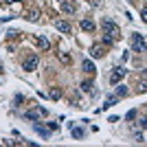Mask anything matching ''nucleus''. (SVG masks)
Returning a JSON list of instances; mask_svg holds the SVG:
<instances>
[{
	"mask_svg": "<svg viewBox=\"0 0 147 147\" xmlns=\"http://www.w3.org/2000/svg\"><path fill=\"white\" fill-rule=\"evenodd\" d=\"M59 2H61V0H59Z\"/></svg>",
	"mask_w": 147,
	"mask_h": 147,
	"instance_id": "c85d7f7f",
	"label": "nucleus"
},
{
	"mask_svg": "<svg viewBox=\"0 0 147 147\" xmlns=\"http://www.w3.org/2000/svg\"><path fill=\"white\" fill-rule=\"evenodd\" d=\"M33 129H35V132L42 136V138H49V136H51V129H49V127H44L42 123H35V125H33Z\"/></svg>",
	"mask_w": 147,
	"mask_h": 147,
	"instance_id": "423d86ee",
	"label": "nucleus"
},
{
	"mask_svg": "<svg viewBox=\"0 0 147 147\" xmlns=\"http://www.w3.org/2000/svg\"><path fill=\"white\" fill-rule=\"evenodd\" d=\"M138 92H147V81H145V79L138 84Z\"/></svg>",
	"mask_w": 147,
	"mask_h": 147,
	"instance_id": "412c9836",
	"label": "nucleus"
},
{
	"mask_svg": "<svg viewBox=\"0 0 147 147\" xmlns=\"http://www.w3.org/2000/svg\"><path fill=\"white\" fill-rule=\"evenodd\" d=\"M81 68H84V70H86L88 75H92V73H94V64H92L90 59H84V61H81Z\"/></svg>",
	"mask_w": 147,
	"mask_h": 147,
	"instance_id": "f8f14e48",
	"label": "nucleus"
},
{
	"mask_svg": "<svg viewBox=\"0 0 147 147\" xmlns=\"http://www.w3.org/2000/svg\"><path fill=\"white\" fill-rule=\"evenodd\" d=\"M0 73H2V66H0Z\"/></svg>",
	"mask_w": 147,
	"mask_h": 147,
	"instance_id": "cd10ccee",
	"label": "nucleus"
},
{
	"mask_svg": "<svg viewBox=\"0 0 147 147\" xmlns=\"http://www.w3.org/2000/svg\"><path fill=\"white\" fill-rule=\"evenodd\" d=\"M141 127H143V129H147V117H145V119H141Z\"/></svg>",
	"mask_w": 147,
	"mask_h": 147,
	"instance_id": "393cba45",
	"label": "nucleus"
},
{
	"mask_svg": "<svg viewBox=\"0 0 147 147\" xmlns=\"http://www.w3.org/2000/svg\"><path fill=\"white\" fill-rule=\"evenodd\" d=\"M81 90H86V92H97V90H94V84H92L90 79H86L84 84H81Z\"/></svg>",
	"mask_w": 147,
	"mask_h": 147,
	"instance_id": "4468645a",
	"label": "nucleus"
},
{
	"mask_svg": "<svg viewBox=\"0 0 147 147\" xmlns=\"http://www.w3.org/2000/svg\"><path fill=\"white\" fill-rule=\"evenodd\" d=\"M143 73H145V77H147V68H145V70H143Z\"/></svg>",
	"mask_w": 147,
	"mask_h": 147,
	"instance_id": "bb28decb",
	"label": "nucleus"
},
{
	"mask_svg": "<svg viewBox=\"0 0 147 147\" xmlns=\"http://www.w3.org/2000/svg\"><path fill=\"white\" fill-rule=\"evenodd\" d=\"M90 55H92V57H103V55H105L103 46H101V44H94V46L90 49Z\"/></svg>",
	"mask_w": 147,
	"mask_h": 147,
	"instance_id": "6e6552de",
	"label": "nucleus"
},
{
	"mask_svg": "<svg viewBox=\"0 0 147 147\" xmlns=\"http://www.w3.org/2000/svg\"><path fill=\"white\" fill-rule=\"evenodd\" d=\"M57 57H59V61H61V64H66V66H70V61H73L66 51H57Z\"/></svg>",
	"mask_w": 147,
	"mask_h": 147,
	"instance_id": "1a4fd4ad",
	"label": "nucleus"
},
{
	"mask_svg": "<svg viewBox=\"0 0 147 147\" xmlns=\"http://www.w3.org/2000/svg\"><path fill=\"white\" fill-rule=\"evenodd\" d=\"M141 16H143V20L147 22V7H145V9H141Z\"/></svg>",
	"mask_w": 147,
	"mask_h": 147,
	"instance_id": "b1692460",
	"label": "nucleus"
},
{
	"mask_svg": "<svg viewBox=\"0 0 147 147\" xmlns=\"http://www.w3.org/2000/svg\"><path fill=\"white\" fill-rule=\"evenodd\" d=\"M57 127H59V125H57V123H49V129H51V132H55Z\"/></svg>",
	"mask_w": 147,
	"mask_h": 147,
	"instance_id": "5701e85b",
	"label": "nucleus"
},
{
	"mask_svg": "<svg viewBox=\"0 0 147 147\" xmlns=\"http://www.w3.org/2000/svg\"><path fill=\"white\" fill-rule=\"evenodd\" d=\"M51 97L53 99H61V90L59 88H51Z\"/></svg>",
	"mask_w": 147,
	"mask_h": 147,
	"instance_id": "6ab92c4d",
	"label": "nucleus"
},
{
	"mask_svg": "<svg viewBox=\"0 0 147 147\" xmlns=\"http://www.w3.org/2000/svg\"><path fill=\"white\" fill-rule=\"evenodd\" d=\"M134 141L136 143H145V136H143L141 132H136V134H134Z\"/></svg>",
	"mask_w": 147,
	"mask_h": 147,
	"instance_id": "aec40b11",
	"label": "nucleus"
},
{
	"mask_svg": "<svg viewBox=\"0 0 147 147\" xmlns=\"http://www.w3.org/2000/svg\"><path fill=\"white\" fill-rule=\"evenodd\" d=\"M125 75H127V68L117 66V68H114V70L110 73V84H112V86H117V84L123 79V77H125Z\"/></svg>",
	"mask_w": 147,
	"mask_h": 147,
	"instance_id": "7ed1b4c3",
	"label": "nucleus"
},
{
	"mask_svg": "<svg viewBox=\"0 0 147 147\" xmlns=\"http://www.w3.org/2000/svg\"><path fill=\"white\" fill-rule=\"evenodd\" d=\"M132 119H136V110H129L127 112V121H132Z\"/></svg>",
	"mask_w": 147,
	"mask_h": 147,
	"instance_id": "4be33fe9",
	"label": "nucleus"
},
{
	"mask_svg": "<svg viewBox=\"0 0 147 147\" xmlns=\"http://www.w3.org/2000/svg\"><path fill=\"white\" fill-rule=\"evenodd\" d=\"M55 29L61 31V33H70V22H66V20H55Z\"/></svg>",
	"mask_w": 147,
	"mask_h": 147,
	"instance_id": "0eeeda50",
	"label": "nucleus"
},
{
	"mask_svg": "<svg viewBox=\"0 0 147 147\" xmlns=\"http://www.w3.org/2000/svg\"><path fill=\"white\" fill-rule=\"evenodd\" d=\"M59 9H61V11H66V13H75V5H70L68 0H61V2H59Z\"/></svg>",
	"mask_w": 147,
	"mask_h": 147,
	"instance_id": "9d476101",
	"label": "nucleus"
},
{
	"mask_svg": "<svg viewBox=\"0 0 147 147\" xmlns=\"http://www.w3.org/2000/svg\"><path fill=\"white\" fill-rule=\"evenodd\" d=\"M84 136H86L84 127H73V138H84Z\"/></svg>",
	"mask_w": 147,
	"mask_h": 147,
	"instance_id": "dca6fc26",
	"label": "nucleus"
},
{
	"mask_svg": "<svg viewBox=\"0 0 147 147\" xmlns=\"http://www.w3.org/2000/svg\"><path fill=\"white\" fill-rule=\"evenodd\" d=\"M37 44H40V49H42V51H49L51 49V42L46 40V37H37Z\"/></svg>",
	"mask_w": 147,
	"mask_h": 147,
	"instance_id": "2eb2a0df",
	"label": "nucleus"
},
{
	"mask_svg": "<svg viewBox=\"0 0 147 147\" xmlns=\"http://www.w3.org/2000/svg\"><path fill=\"white\" fill-rule=\"evenodd\" d=\"M117 101H119V97H117V94H114V97H112V94H110V97L105 99V103H103V108H110V105H114V103H117Z\"/></svg>",
	"mask_w": 147,
	"mask_h": 147,
	"instance_id": "f3484780",
	"label": "nucleus"
},
{
	"mask_svg": "<svg viewBox=\"0 0 147 147\" xmlns=\"http://www.w3.org/2000/svg\"><path fill=\"white\" fill-rule=\"evenodd\" d=\"M7 2H18V0H7Z\"/></svg>",
	"mask_w": 147,
	"mask_h": 147,
	"instance_id": "a878e982",
	"label": "nucleus"
},
{
	"mask_svg": "<svg viewBox=\"0 0 147 147\" xmlns=\"http://www.w3.org/2000/svg\"><path fill=\"white\" fill-rule=\"evenodd\" d=\"M79 26H81L84 31H94V22H92V20H81Z\"/></svg>",
	"mask_w": 147,
	"mask_h": 147,
	"instance_id": "ddd939ff",
	"label": "nucleus"
},
{
	"mask_svg": "<svg viewBox=\"0 0 147 147\" xmlns=\"http://www.w3.org/2000/svg\"><path fill=\"white\" fill-rule=\"evenodd\" d=\"M37 66H40V57H37V55H29L24 61H22V68H24L26 73H33V70H37Z\"/></svg>",
	"mask_w": 147,
	"mask_h": 147,
	"instance_id": "f03ea898",
	"label": "nucleus"
},
{
	"mask_svg": "<svg viewBox=\"0 0 147 147\" xmlns=\"http://www.w3.org/2000/svg\"><path fill=\"white\" fill-rule=\"evenodd\" d=\"M125 94H127V88H125V86H119V84H117V97H125Z\"/></svg>",
	"mask_w": 147,
	"mask_h": 147,
	"instance_id": "a211bd4d",
	"label": "nucleus"
},
{
	"mask_svg": "<svg viewBox=\"0 0 147 147\" xmlns=\"http://www.w3.org/2000/svg\"><path fill=\"white\" fill-rule=\"evenodd\" d=\"M26 20H29V22H37V20H40V11H37V9H29V11H26Z\"/></svg>",
	"mask_w": 147,
	"mask_h": 147,
	"instance_id": "9b49d317",
	"label": "nucleus"
},
{
	"mask_svg": "<svg viewBox=\"0 0 147 147\" xmlns=\"http://www.w3.org/2000/svg\"><path fill=\"white\" fill-rule=\"evenodd\" d=\"M101 26H103L105 33H112L114 37H119V33H121V31H119V24H117V22H112L110 18H105L103 22H101Z\"/></svg>",
	"mask_w": 147,
	"mask_h": 147,
	"instance_id": "39448f33",
	"label": "nucleus"
},
{
	"mask_svg": "<svg viewBox=\"0 0 147 147\" xmlns=\"http://www.w3.org/2000/svg\"><path fill=\"white\" fill-rule=\"evenodd\" d=\"M129 44H132V51H136V53H145L147 51V40L141 35V33H132Z\"/></svg>",
	"mask_w": 147,
	"mask_h": 147,
	"instance_id": "f257e3e1",
	"label": "nucleus"
},
{
	"mask_svg": "<svg viewBox=\"0 0 147 147\" xmlns=\"http://www.w3.org/2000/svg\"><path fill=\"white\" fill-rule=\"evenodd\" d=\"M44 114H46V108H42V105H40V108L26 110V112H24V119H26V121H37V119H42Z\"/></svg>",
	"mask_w": 147,
	"mask_h": 147,
	"instance_id": "20e7f679",
	"label": "nucleus"
}]
</instances>
